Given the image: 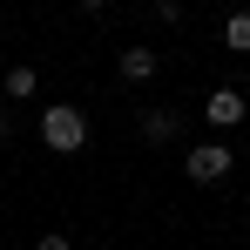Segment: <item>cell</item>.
I'll return each mask as SVG.
<instances>
[{"label":"cell","mask_w":250,"mask_h":250,"mask_svg":"<svg viewBox=\"0 0 250 250\" xmlns=\"http://www.w3.org/2000/svg\"><path fill=\"white\" fill-rule=\"evenodd\" d=\"M41 142H47V149H61V156H75V149L88 142V115H82V108H68V102L41 108Z\"/></svg>","instance_id":"6da1fadb"},{"label":"cell","mask_w":250,"mask_h":250,"mask_svg":"<svg viewBox=\"0 0 250 250\" xmlns=\"http://www.w3.org/2000/svg\"><path fill=\"white\" fill-rule=\"evenodd\" d=\"M183 169H189V183H223V176H230V149H223V142H196Z\"/></svg>","instance_id":"7a4b0ae2"},{"label":"cell","mask_w":250,"mask_h":250,"mask_svg":"<svg viewBox=\"0 0 250 250\" xmlns=\"http://www.w3.org/2000/svg\"><path fill=\"white\" fill-rule=\"evenodd\" d=\"M203 115H209V128H237L244 122V95H237V88H216L203 102Z\"/></svg>","instance_id":"3957f363"},{"label":"cell","mask_w":250,"mask_h":250,"mask_svg":"<svg viewBox=\"0 0 250 250\" xmlns=\"http://www.w3.org/2000/svg\"><path fill=\"white\" fill-rule=\"evenodd\" d=\"M176 108H149V115H142V142H156V149H163V142H176Z\"/></svg>","instance_id":"277c9868"},{"label":"cell","mask_w":250,"mask_h":250,"mask_svg":"<svg viewBox=\"0 0 250 250\" xmlns=\"http://www.w3.org/2000/svg\"><path fill=\"white\" fill-rule=\"evenodd\" d=\"M156 75V47H122V82H149Z\"/></svg>","instance_id":"5b68a950"},{"label":"cell","mask_w":250,"mask_h":250,"mask_svg":"<svg viewBox=\"0 0 250 250\" xmlns=\"http://www.w3.org/2000/svg\"><path fill=\"white\" fill-rule=\"evenodd\" d=\"M34 88H41V75H34V68H7V102H27Z\"/></svg>","instance_id":"8992f818"},{"label":"cell","mask_w":250,"mask_h":250,"mask_svg":"<svg viewBox=\"0 0 250 250\" xmlns=\"http://www.w3.org/2000/svg\"><path fill=\"white\" fill-rule=\"evenodd\" d=\"M223 41H230V54H250V14H230L223 21Z\"/></svg>","instance_id":"52a82bcc"},{"label":"cell","mask_w":250,"mask_h":250,"mask_svg":"<svg viewBox=\"0 0 250 250\" xmlns=\"http://www.w3.org/2000/svg\"><path fill=\"white\" fill-rule=\"evenodd\" d=\"M34 250H68V237H41V244H34Z\"/></svg>","instance_id":"ba28073f"},{"label":"cell","mask_w":250,"mask_h":250,"mask_svg":"<svg viewBox=\"0 0 250 250\" xmlns=\"http://www.w3.org/2000/svg\"><path fill=\"white\" fill-rule=\"evenodd\" d=\"M7 135H14V115H7V108H0V142H7Z\"/></svg>","instance_id":"9c48e42d"},{"label":"cell","mask_w":250,"mask_h":250,"mask_svg":"<svg viewBox=\"0 0 250 250\" xmlns=\"http://www.w3.org/2000/svg\"><path fill=\"white\" fill-rule=\"evenodd\" d=\"M244 102H250V88H244Z\"/></svg>","instance_id":"30bf717a"}]
</instances>
